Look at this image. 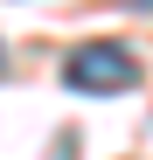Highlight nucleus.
Here are the masks:
<instances>
[{
  "instance_id": "1",
  "label": "nucleus",
  "mask_w": 153,
  "mask_h": 160,
  "mask_svg": "<svg viewBox=\"0 0 153 160\" xmlns=\"http://www.w3.org/2000/svg\"><path fill=\"white\" fill-rule=\"evenodd\" d=\"M63 84L70 91H91V98H118V91L139 84V63H132L125 42H84V49H70Z\"/></svg>"
}]
</instances>
